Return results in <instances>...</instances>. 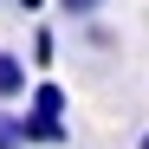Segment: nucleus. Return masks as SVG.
Listing matches in <instances>:
<instances>
[{
  "label": "nucleus",
  "mask_w": 149,
  "mask_h": 149,
  "mask_svg": "<svg viewBox=\"0 0 149 149\" xmlns=\"http://www.w3.org/2000/svg\"><path fill=\"white\" fill-rule=\"evenodd\" d=\"M0 149H26V117H13L0 104Z\"/></svg>",
  "instance_id": "20e7f679"
},
{
  "label": "nucleus",
  "mask_w": 149,
  "mask_h": 149,
  "mask_svg": "<svg viewBox=\"0 0 149 149\" xmlns=\"http://www.w3.org/2000/svg\"><path fill=\"white\" fill-rule=\"evenodd\" d=\"M52 52H58V39L39 26V33H33V65H52Z\"/></svg>",
  "instance_id": "39448f33"
},
{
  "label": "nucleus",
  "mask_w": 149,
  "mask_h": 149,
  "mask_svg": "<svg viewBox=\"0 0 149 149\" xmlns=\"http://www.w3.org/2000/svg\"><path fill=\"white\" fill-rule=\"evenodd\" d=\"M33 91V71L19 65V52H0V104H19Z\"/></svg>",
  "instance_id": "f257e3e1"
},
{
  "label": "nucleus",
  "mask_w": 149,
  "mask_h": 149,
  "mask_svg": "<svg viewBox=\"0 0 149 149\" xmlns=\"http://www.w3.org/2000/svg\"><path fill=\"white\" fill-rule=\"evenodd\" d=\"M136 149H149V130H143V143H136Z\"/></svg>",
  "instance_id": "6e6552de"
},
{
  "label": "nucleus",
  "mask_w": 149,
  "mask_h": 149,
  "mask_svg": "<svg viewBox=\"0 0 149 149\" xmlns=\"http://www.w3.org/2000/svg\"><path fill=\"white\" fill-rule=\"evenodd\" d=\"M58 13H71V19H91V13H104V0H58Z\"/></svg>",
  "instance_id": "423d86ee"
},
{
  "label": "nucleus",
  "mask_w": 149,
  "mask_h": 149,
  "mask_svg": "<svg viewBox=\"0 0 149 149\" xmlns=\"http://www.w3.org/2000/svg\"><path fill=\"white\" fill-rule=\"evenodd\" d=\"M19 117H26V143H45V149L65 143V117H39V110H19Z\"/></svg>",
  "instance_id": "f03ea898"
},
{
  "label": "nucleus",
  "mask_w": 149,
  "mask_h": 149,
  "mask_svg": "<svg viewBox=\"0 0 149 149\" xmlns=\"http://www.w3.org/2000/svg\"><path fill=\"white\" fill-rule=\"evenodd\" d=\"M13 7H19V13H39V7H45V0H13Z\"/></svg>",
  "instance_id": "0eeeda50"
},
{
  "label": "nucleus",
  "mask_w": 149,
  "mask_h": 149,
  "mask_svg": "<svg viewBox=\"0 0 149 149\" xmlns=\"http://www.w3.org/2000/svg\"><path fill=\"white\" fill-rule=\"evenodd\" d=\"M26 110H39V117H65V91H58L52 78H39V84L26 91Z\"/></svg>",
  "instance_id": "7ed1b4c3"
}]
</instances>
